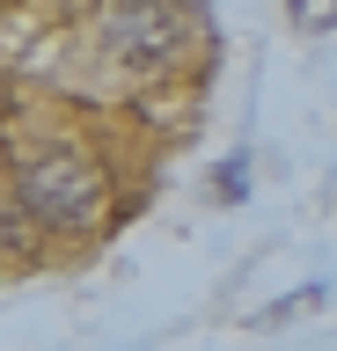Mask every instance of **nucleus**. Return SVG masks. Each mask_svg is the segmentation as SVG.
Returning a JSON list of instances; mask_svg holds the SVG:
<instances>
[{"instance_id":"1","label":"nucleus","mask_w":337,"mask_h":351,"mask_svg":"<svg viewBox=\"0 0 337 351\" xmlns=\"http://www.w3.org/2000/svg\"><path fill=\"white\" fill-rule=\"evenodd\" d=\"M15 191L30 197V213L59 227V234H81L103 219V169H95L89 154H67V147H45L15 161Z\"/></svg>"},{"instance_id":"2","label":"nucleus","mask_w":337,"mask_h":351,"mask_svg":"<svg viewBox=\"0 0 337 351\" xmlns=\"http://www.w3.org/2000/svg\"><path fill=\"white\" fill-rule=\"evenodd\" d=\"M103 44L125 66H169L183 51V8L176 0H111Z\"/></svg>"},{"instance_id":"3","label":"nucleus","mask_w":337,"mask_h":351,"mask_svg":"<svg viewBox=\"0 0 337 351\" xmlns=\"http://www.w3.org/2000/svg\"><path fill=\"white\" fill-rule=\"evenodd\" d=\"M37 227H45V219L30 213V197L15 191V183H8V219H0V241H8V256H15V263L30 256V241H37Z\"/></svg>"},{"instance_id":"4","label":"nucleus","mask_w":337,"mask_h":351,"mask_svg":"<svg viewBox=\"0 0 337 351\" xmlns=\"http://www.w3.org/2000/svg\"><path fill=\"white\" fill-rule=\"evenodd\" d=\"M213 176H220L213 191H220L227 205H242V197H249V161H242V154H227V161H220V169H213Z\"/></svg>"},{"instance_id":"5","label":"nucleus","mask_w":337,"mask_h":351,"mask_svg":"<svg viewBox=\"0 0 337 351\" xmlns=\"http://www.w3.org/2000/svg\"><path fill=\"white\" fill-rule=\"evenodd\" d=\"M293 22H315V0H293Z\"/></svg>"}]
</instances>
